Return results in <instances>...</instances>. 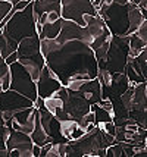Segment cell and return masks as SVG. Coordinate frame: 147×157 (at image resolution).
<instances>
[{
	"label": "cell",
	"instance_id": "cell-14",
	"mask_svg": "<svg viewBox=\"0 0 147 157\" xmlns=\"http://www.w3.org/2000/svg\"><path fill=\"white\" fill-rule=\"evenodd\" d=\"M19 62L24 63V66L28 69V72L31 74V76H33V79L35 82L40 79L43 68L46 66V59H44L43 53H38V55L31 56V57H25V59H19Z\"/></svg>",
	"mask_w": 147,
	"mask_h": 157
},
{
	"label": "cell",
	"instance_id": "cell-7",
	"mask_svg": "<svg viewBox=\"0 0 147 157\" xmlns=\"http://www.w3.org/2000/svg\"><path fill=\"white\" fill-rule=\"evenodd\" d=\"M57 41H68V40H81L87 43V44H93V41H94V35L91 34L90 28L87 27H81V25H78L77 22H74V21H69V19H63V27H62V31H60V34L59 37L56 38Z\"/></svg>",
	"mask_w": 147,
	"mask_h": 157
},
{
	"label": "cell",
	"instance_id": "cell-33",
	"mask_svg": "<svg viewBox=\"0 0 147 157\" xmlns=\"http://www.w3.org/2000/svg\"><path fill=\"white\" fill-rule=\"evenodd\" d=\"M115 3H118V5H126V3H130L131 0H113Z\"/></svg>",
	"mask_w": 147,
	"mask_h": 157
},
{
	"label": "cell",
	"instance_id": "cell-36",
	"mask_svg": "<svg viewBox=\"0 0 147 157\" xmlns=\"http://www.w3.org/2000/svg\"><path fill=\"white\" fill-rule=\"evenodd\" d=\"M10 2H12V3H14V5H15V3H18L19 0H10Z\"/></svg>",
	"mask_w": 147,
	"mask_h": 157
},
{
	"label": "cell",
	"instance_id": "cell-13",
	"mask_svg": "<svg viewBox=\"0 0 147 157\" xmlns=\"http://www.w3.org/2000/svg\"><path fill=\"white\" fill-rule=\"evenodd\" d=\"M18 53H19V59L31 57V56L41 53V38H40V35L37 34L33 35V37H27V38L19 41Z\"/></svg>",
	"mask_w": 147,
	"mask_h": 157
},
{
	"label": "cell",
	"instance_id": "cell-5",
	"mask_svg": "<svg viewBox=\"0 0 147 157\" xmlns=\"http://www.w3.org/2000/svg\"><path fill=\"white\" fill-rule=\"evenodd\" d=\"M10 66V75H12V81H10V90H15L18 93L24 94L25 97L31 98L35 101L38 98V90H37V82L33 79L31 74L28 69L24 66L21 62H15Z\"/></svg>",
	"mask_w": 147,
	"mask_h": 157
},
{
	"label": "cell",
	"instance_id": "cell-35",
	"mask_svg": "<svg viewBox=\"0 0 147 157\" xmlns=\"http://www.w3.org/2000/svg\"><path fill=\"white\" fill-rule=\"evenodd\" d=\"M131 2H134V3H137V5H138V3H140L141 0H131Z\"/></svg>",
	"mask_w": 147,
	"mask_h": 157
},
{
	"label": "cell",
	"instance_id": "cell-27",
	"mask_svg": "<svg viewBox=\"0 0 147 157\" xmlns=\"http://www.w3.org/2000/svg\"><path fill=\"white\" fill-rule=\"evenodd\" d=\"M5 126L0 128V150H7V144H6L7 140H6V135H5Z\"/></svg>",
	"mask_w": 147,
	"mask_h": 157
},
{
	"label": "cell",
	"instance_id": "cell-21",
	"mask_svg": "<svg viewBox=\"0 0 147 157\" xmlns=\"http://www.w3.org/2000/svg\"><path fill=\"white\" fill-rule=\"evenodd\" d=\"M91 110H93L94 115H96V125H99V123H105V122H110V121L115 119V115L110 113V112H107L106 109H103L99 103L91 104Z\"/></svg>",
	"mask_w": 147,
	"mask_h": 157
},
{
	"label": "cell",
	"instance_id": "cell-9",
	"mask_svg": "<svg viewBox=\"0 0 147 157\" xmlns=\"http://www.w3.org/2000/svg\"><path fill=\"white\" fill-rule=\"evenodd\" d=\"M63 87V84L60 82V79L57 78V75L52 71V69L46 65L43 68L41 76L37 81V90H38V97L43 98H49L52 97L57 90H60Z\"/></svg>",
	"mask_w": 147,
	"mask_h": 157
},
{
	"label": "cell",
	"instance_id": "cell-1",
	"mask_svg": "<svg viewBox=\"0 0 147 157\" xmlns=\"http://www.w3.org/2000/svg\"><path fill=\"white\" fill-rule=\"evenodd\" d=\"M41 53L63 85L74 79H94L99 74V60L90 44L81 40L57 41L43 38Z\"/></svg>",
	"mask_w": 147,
	"mask_h": 157
},
{
	"label": "cell",
	"instance_id": "cell-28",
	"mask_svg": "<svg viewBox=\"0 0 147 157\" xmlns=\"http://www.w3.org/2000/svg\"><path fill=\"white\" fill-rule=\"evenodd\" d=\"M29 3H31L29 0H19L18 3H15V5H14V10H15V12H18V10H24V9L28 6Z\"/></svg>",
	"mask_w": 147,
	"mask_h": 157
},
{
	"label": "cell",
	"instance_id": "cell-6",
	"mask_svg": "<svg viewBox=\"0 0 147 157\" xmlns=\"http://www.w3.org/2000/svg\"><path fill=\"white\" fill-rule=\"evenodd\" d=\"M99 15L91 0H62V18L77 22L78 25L85 27L84 15Z\"/></svg>",
	"mask_w": 147,
	"mask_h": 157
},
{
	"label": "cell",
	"instance_id": "cell-4",
	"mask_svg": "<svg viewBox=\"0 0 147 157\" xmlns=\"http://www.w3.org/2000/svg\"><path fill=\"white\" fill-rule=\"evenodd\" d=\"M130 57V35H113L110 41V47L105 60V68L112 71L113 74L125 72L126 63Z\"/></svg>",
	"mask_w": 147,
	"mask_h": 157
},
{
	"label": "cell",
	"instance_id": "cell-22",
	"mask_svg": "<svg viewBox=\"0 0 147 157\" xmlns=\"http://www.w3.org/2000/svg\"><path fill=\"white\" fill-rule=\"evenodd\" d=\"M10 81H12V75H10V66L6 62L0 63V85L3 87V90L10 88Z\"/></svg>",
	"mask_w": 147,
	"mask_h": 157
},
{
	"label": "cell",
	"instance_id": "cell-19",
	"mask_svg": "<svg viewBox=\"0 0 147 157\" xmlns=\"http://www.w3.org/2000/svg\"><path fill=\"white\" fill-rule=\"evenodd\" d=\"M147 43L137 33L130 34V57H138L141 52L146 48Z\"/></svg>",
	"mask_w": 147,
	"mask_h": 157
},
{
	"label": "cell",
	"instance_id": "cell-26",
	"mask_svg": "<svg viewBox=\"0 0 147 157\" xmlns=\"http://www.w3.org/2000/svg\"><path fill=\"white\" fill-rule=\"evenodd\" d=\"M137 34L140 35L141 38H143V40L147 43V19L143 21V24L140 25V28L137 29Z\"/></svg>",
	"mask_w": 147,
	"mask_h": 157
},
{
	"label": "cell",
	"instance_id": "cell-25",
	"mask_svg": "<svg viewBox=\"0 0 147 157\" xmlns=\"http://www.w3.org/2000/svg\"><path fill=\"white\" fill-rule=\"evenodd\" d=\"M12 9H14V3L10 0H0V22L6 18Z\"/></svg>",
	"mask_w": 147,
	"mask_h": 157
},
{
	"label": "cell",
	"instance_id": "cell-17",
	"mask_svg": "<svg viewBox=\"0 0 147 157\" xmlns=\"http://www.w3.org/2000/svg\"><path fill=\"white\" fill-rule=\"evenodd\" d=\"M31 138H33L34 144L40 145V147H43V145H46V144H49V143H53V138L47 134V131L44 129V126L41 125V119H40V110H38L37 121H35V128H34V131L31 132Z\"/></svg>",
	"mask_w": 147,
	"mask_h": 157
},
{
	"label": "cell",
	"instance_id": "cell-38",
	"mask_svg": "<svg viewBox=\"0 0 147 157\" xmlns=\"http://www.w3.org/2000/svg\"><path fill=\"white\" fill-rule=\"evenodd\" d=\"M0 29H3V28H0Z\"/></svg>",
	"mask_w": 147,
	"mask_h": 157
},
{
	"label": "cell",
	"instance_id": "cell-16",
	"mask_svg": "<svg viewBox=\"0 0 147 157\" xmlns=\"http://www.w3.org/2000/svg\"><path fill=\"white\" fill-rule=\"evenodd\" d=\"M44 12H60L62 13V0H34V15L38 21L40 15Z\"/></svg>",
	"mask_w": 147,
	"mask_h": 157
},
{
	"label": "cell",
	"instance_id": "cell-8",
	"mask_svg": "<svg viewBox=\"0 0 147 157\" xmlns=\"http://www.w3.org/2000/svg\"><path fill=\"white\" fill-rule=\"evenodd\" d=\"M34 106V101L25 97L24 94L15 91V90H3L0 93V109L2 112H18V110L27 109V107H31Z\"/></svg>",
	"mask_w": 147,
	"mask_h": 157
},
{
	"label": "cell",
	"instance_id": "cell-24",
	"mask_svg": "<svg viewBox=\"0 0 147 157\" xmlns=\"http://www.w3.org/2000/svg\"><path fill=\"white\" fill-rule=\"evenodd\" d=\"M107 156L109 157H121L125 156V150H124V143H115L112 145H109L107 148Z\"/></svg>",
	"mask_w": 147,
	"mask_h": 157
},
{
	"label": "cell",
	"instance_id": "cell-11",
	"mask_svg": "<svg viewBox=\"0 0 147 157\" xmlns=\"http://www.w3.org/2000/svg\"><path fill=\"white\" fill-rule=\"evenodd\" d=\"M37 115H38V109L35 106H31V107L15 112L14 117H12V128L31 135V132L35 128Z\"/></svg>",
	"mask_w": 147,
	"mask_h": 157
},
{
	"label": "cell",
	"instance_id": "cell-31",
	"mask_svg": "<svg viewBox=\"0 0 147 157\" xmlns=\"http://www.w3.org/2000/svg\"><path fill=\"white\" fill-rule=\"evenodd\" d=\"M33 156L34 157H41V147L34 144V148H33Z\"/></svg>",
	"mask_w": 147,
	"mask_h": 157
},
{
	"label": "cell",
	"instance_id": "cell-29",
	"mask_svg": "<svg viewBox=\"0 0 147 157\" xmlns=\"http://www.w3.org/2000/svg\"><path fill=\"white\" fill-rule=\"evenodd\" d=\"M18 60H19V53H18V50L14 52L12 55H9L6 59H5V62H6L7 65H12V63H15V62H18Z\"/></svg>",
	"mask_w": 147,
	"mask_h": 157
},
{
	"label": "cell",
	"instance_id": "cell-32",
	"mask_svg": "<svg viewBox=\"0 0 147 157\" xmlns=\"http://www.w3.org/2000/svg\"><path fill=\"white\" fill-rule=\"evenodd\" d=\"M5 125H6V122H5V117H3V112H2V109H0V128L5 126Z\"/></svg>",
	"mask_w": 147,
	"mask_h": 157
},
{
	"label": "cell",
	"instance_id": "cell-20",
	"mask_svg": "<svg viewBox=\"0 0 147 157\" xmlns=\"http://www.w3.org/2000/svg\"><path fill=\"white\" fill-rule=\"evenodd\" d=\"M130 87H131V82H130V79H128V76H126L125 72H122V74H118V72L113 74L112 88L118 93L119 96H122Z\"/></svg>",
	"mask_w": 147,
	"mask_h": 157
},
{
	"label": "cell",
	"instance_id": "cell-3",
	"mask_svg": "<svg viewBox=\"0 0 147 157\" xmlns=\"http://www.w3.org/2000/svg\"><path fill=\"white\" fill-rule=\"evenodd\" d=\"M99 15L105 19L113 35H130V3L118 5L113 2L109 6L103 5L99 10Z\"/></svg>",
	"mask_w": 147,
	"mask_h": 157
},
{
	"label": "cell",
	"instance_id": "cell-12",
	"mask_svg": "<svg viewBox=\"0 0 147 157\" xmlns=\"http://www.w3.org/2000/svg\"><path fill=\"white\" fill-rule=\"evenodd\" d=\"M65 110L74 119H79L91 110V103L81 94V91H69V98L65 103Z\"/></svg>",
	"mask_w": 147,
	"mask_h": 157
},
{
	"label": "cell",
	"instance_id": "cell-18",
	"mask_svg": "<svg viewBox=\"0 0 147 157\" xmlns=\"http://www.w3.org/2000/svg\"><path fill=\"white\" fill-rule=\"evenodd\" d=\"M63 27V18H59L55 22H47L43 25V31L40 34V38H57Z\"/></svg>",
	"mask_w": 147,
	"mask_h": 157
},
{
	"label": "cell",
	"instance_id": "cell-37",
	"mask_svg": "<svg viewBox=\"0 0 147 157\" xmlns=\"http://www.w3.org/2000/svg\"><path fill=\"white\" fill-rule=\"evenodd\" d=\"M146 93H147V88H146Z\"/></svg>",
	"mask_w": 147,
	"mask_h": 157
},
{
	"label": "cell",
	"instance_id": "cell-10",
	"mask_svg": "<svg viewBox=\"0 0 147 157\" xmlns=\"http://www.w3.org/2000/svg\"><path fill=\"white\" fill-rule=\"evenodd\" d=\"M6 144L7 153L10 150H19L21 151V157H34L33 156L34 141H33L29 134H25V132L18 129H12Z\"/></svg>",
	"mask_w": 147,
	"mask_h": 157
},
{
	"label": "cell",
	"instance_id": "cell-34",
	"mask_svg": "<svg viewBox=\"0 0 147 157\" xmlns=\"http://www.w3.org/2000/svg\"><path fill=\"white\" fill-rule=\"evenodd\" d=\"M6 156H9L7 150H0V157H6Z\"/></svg>",
	"mask_w": 147,
	"mask_h": 157
},
{
	"label": "cell",
	"instance_id": "cell-2",
	"mask_svg": "<svg viewBox=\"0 0 147 157\" xmlns=\"http://www.w3.org/2000/svg\"><path fill=\"white\" fill-rule=\"evenodd\" d=\"M3 33L7 38L19 41L37 35V19L34 15V2H31L24 10H18L15 15L7 21V24L3 28Z\"/></svg>",
	"mask_w": 147,
	"mask_h": 157
},
{
	"label": "cell",
	"instance_id": "cell-15",
	"mask_svg": "<svg viewBox=\"0 0 147 157\" xmlns=\"http://www.w3.org/2000/svg\"><path fill=\"white\" fill-rule=\"evenodd\" d=\"M81 94L91 103H99L102 100V82L99 81V78L94 79H87L81 88Z\"/></svg>",
	"mask_w": 147,
	"mask_h": 157
},
{
	"label": "cell",
	"instance_id": "cell-23",
	"mask_svg": "<svg viewBox=\"0 0 147 157\" xmlns=\"http://www.w3.org/2000/svg\"><path fill=\"white\" fill-rule=\"evenodd\" d=\"M125 74H126V76H128V79H130V82H131V84H141V82H147L146 78L141 75L140 72H138L137 69L134 68V66L131 65V63H130V62L126 63Z\"/></svg>",
	"mask_w": 147,
	"mask_h": 157
},
{
	"label": "cell",
	"instance_id": "cell-30",
	"mask_svg": "<svg viewBox=\"0 0 147 157\" xmlns=\"http://www.w3.org/2000/svg\"><path fill=\"white\" fill-rule=\"evenodd\" d=\"M138 7H140L141 13L144 16V19H147V0H141L140 3H138Z\"/></svg>",
	"mask_w": 147,
	"mask_h": 157
},
{
	"label": "cell",
	"instance_id": "cell-39",
	"mask_svg": "<svg viewBox=\"0 0 147 157\" xmlns=\"http://www.w3.org/2000/svg\"><path fill=\"white\" fill-rule=\"evenodd\" d=\"M91 2H93V0H91Z\"/></svg>",
	"mask_w": 147,
	"mask_h": 157
}]
</instances>
